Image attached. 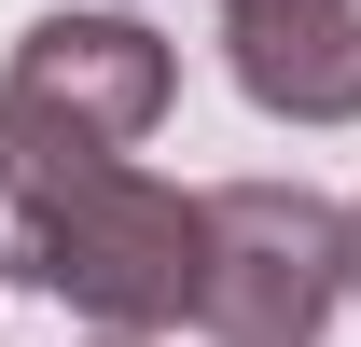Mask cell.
<instances>
[{
    "instance_id": "1",
    "label": "cell",
    "mask_w": 361,
    "mask_h": 347,
    "mask_svg": "<svg viewBox=\"0 0 361 347\" xmlns=\"http://www.w3.org/2000/svg\"><path fill=\"white\" fill-rule=\"evenodd\" d=\"M0 278L153 347L167 319H195V195L0 97Z\"/></svg>"
},
{
    "instance_id": "2",
    "label": "cell",
    "mask_w": 361,
    "mask_h": 347,
    "mask_svg": "<svg viewBox=\"0 0 361 347\" xmlns=\"http://www.w3.org/2000/svg\"><path fill=\"white\" fill-rule=\"evenodd\" d=\"M348 305V209L319 181H209L195 195V334L319 347Z\"/></svg>"
},
{
    "instance_id": "3",
    "label": "cell",
    "mask_w": 361,
    "mask_h": 347,
    "mask_svg": "<svg viewBox=\"0 0 361 347\" xmlns=\"http://www.w3.org/2000/svg\"><path fill=\"white\" fill-rule=\"evenodd\" d=\"M0 97H14V111H42V126H70V139L139 153V139L167 126V97H180V56L139 28L126 0H84V14L56 0V14H28V28H14Z\"/></svg>"
},
{
    "instance_id": "4",
    "label": "cell",
    "mask_w": 361,
    "mask_h": 347,
    "mask_svg": "<svg viewBox=\"0 0 361 347\" xmlns=\"http://www.w3.org/2000/svg\"><path fill=\"white\" fill-rule=\"evenodd\" d=\"M223 70L264 126H361V0H223Z\"/></svg>"
},
{
    "instance_id": "5",
    "label": "cell",
    "mask_w": 361,
    "mask_h": 347,
    "mask_svg": "<svg viewBox=\"0 0 361 347\" xmlns=\"http://www.w3.org/2000/svg\"><path fill=\"white\" fill-rule=\"evenodd\" d=\"M348 305H361V209H348Z\"/></svg>"
},
{
    "instance_id": "6",
    "label": "cell",
    "mask_w": 361,
    "mask_h": 347,
    "mask_svg": "<svg viewBox=\"0 0 361 347\" xmlns=\"http://www.w3.org/2000/svg\"><path fill=\"white\" fill-rule=\"evenodd\" d=\"M97 347H139V334H97Z\"/></svg>"
},
{
    "instance_id": "7",
    "label": "cell",
    "mask_w": 361,
    "mask_h": 347,
    "mask_svg": "<svg viewBox=\"0 0 361 347\" xmlns=\"http://www.w3.org/2000/svg\"><path fill=\"white\" fill-rule=\"evenodd\" d=\"M209 14H223V0H209Z\"/></svg>"
}]
</instances>
